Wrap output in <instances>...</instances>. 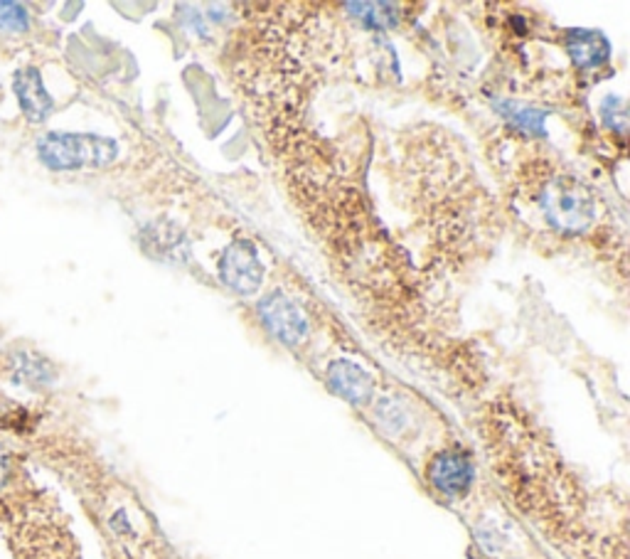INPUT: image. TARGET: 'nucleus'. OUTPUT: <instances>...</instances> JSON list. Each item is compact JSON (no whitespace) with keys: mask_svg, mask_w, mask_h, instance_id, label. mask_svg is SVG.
I'll return each mask as SVG.
<instances>
[{"mask_svg":"<svg viewBox=\"0 0 630 559\" xmlns=\"http://www.w3.org/2000/svg\"><path fill=\"white\" fill-rule=\"evenodd\" d=\"M350 10H355L352 15H357L367 27H374V30H384V27L394 25V5H387V3H357V5H350Z\"/></svg>","mask_w":630,"mask_h":559,"instance_id":"obj_10","label":"nucleus"},{"mask_svg":"<svg viewBox=\"0 0 630 559\" xmlns=\"http://www.w3.org/2000/svg\"><path fill=\"white\" fill-rule=\"evenodd\" d=\"M30 25L25 8L17 3H0V27L10 30V33H23Z\"/></svg>","mask_w":630,"mask_h":559,"instance_id":"obj_11","label":"nucleus"},{"mask_svg":"<svg viewBox=\"0 0 630 559\" xmlns=\"http://www.w3.org/2000/svg\"><path fill=\"white\" fill-rule=\"evenodd\" d=\"M217 274L224 286L232 291L249 296L264 281V264L259 259L257 247L247 239H237L227 249H222L217 261Z\"/></svg>","mask_w":630,"mask_h":559,"instance_id":"obj_3","label":"nucleus"},{"mask_svg":"<svg viewBox=\"0 0 630 559\" xmlns=\"http://www.w3.org/2000/svg\"><path fill=\"white\" fill-rule=\"evenodd\" d=\"M500 114L510 118V124L514 128H520L524 134H542L544 131V111L527 109V107H520V104H510V101H503L500 104Z\"/></svg>","mask_w":630,"mask_h":559,"instance_id":"obj_9","label":"nucleus"},{"mask_svg":"<svg viewBox=\"0 0 630 559\" xmlns=\"http://www.w3.org/2000/svg\"><path fill=\"white\" fill-rule=\"evenodd\" d=\"M328 384L332 392H338L342 400L352 401V404H365L372 400L374 380L372 375L362 370L350 360H335L328 368Z\"/></svg>","mask_w":630,"mask_h":559,"instance_id":"obj_6","label":"nucleus"},{"mask_svg":"<svg viewBox=\"0 0 630 559\" xmlns=\"http://www.w3.org/2000/svg\"><path fill=\"white\" fill-rule=\"evenodd\" d=\"M10 476H13V461L8 451L0 446V491L10 483Z\"/></svg>","mask_w":630,"mask_h":559,"instance_id":"obj_12","label":"nucleus"},{"mask_svg":"<svg viewBox=\"0 0 630 559\" xmlns=\"http://www.w3.org/2000/svg\"><path fill=\"white\" fill-rule=\"evenodd\" d=\"M539 212L552 229L564 234H581L591 229L596 218L594 192L572 176H549L537 190Z\"/></svg>","mask_w":630,"mask_h":559,"instance_id":"obj_1","label":"nucleus"},{"mask_svg":"<svg viewBox=\"0 0 630 559\" xmlns=\"http://www.w3.org/2000/svg\"><path fill=\"white\" fill-rule=\"evenodd\" d=\"M259 316L264 320V326L279 338L281 342L296 348L308 335V320L300 313V309L293 300L281 291L269 293L261 303H259Z\"/></svg>","mask_w":630,"mask_h":559,"instance_id":"obj_4","label":"nucleus"},{"mask_svg":"<svg viewBox=\"0 0 630 559\" xmlns=\"http://www.w3.org/2000/svg\"><path fill=\"white\" fill-rule=\"evenodd\" d=\"M37 156L52 170L104 168L117 158L118 146L94 134H47L37 141Z\"/></svg>","mask_w":630,"mask_h":559,"instance_id":"obj_2","label":"nucleus"},{"mask_svg":"<svg viewBox=\"0 0 630 559\" xmlns=\"http://www.w3.org/2000/svg\"><path fill=\"white\" fill-rule=\"evenodd\" d=\"M566 50L576 67L594 69L601 67L605 59L611 57V42L596 30H569Z\"/></svg>","mask_w":630,"mask_h":559,"instance_id":"obj_8","label":"nucleus"},{"mask_svg":"<svg viewBox=\"0 0 630 559\" xmlns=\"http://www.w3.org/2000/svg\"><path fill=\"white\" fill-rule=\"evenodd\" d=\"M13 89H15L23 114H25L33 124H40L52 114V99L50 94L45 92V84L40 79L37 69H20L13 76Z\"/></svg>","mask_w":630,"mask_h":559,"instance_id":"obj_7","label":"nucleus"},{"mask_svg":"<svg viewBox=\"0 0 630 559\" xmlns=\"http://www.w3.org/2000/svg\"><path fill=\"white\" fill-rule=\"evenodd\" d=\"M472 478H475V468H472V461L468 459L465 451H441L429 463V481L436 491H441L448 498H458V495L468 493Z\"/></svg>","mask_w":630,"mask_h":559,"instance_id":"obj_5","label":"nucleus"}]
</instances>
